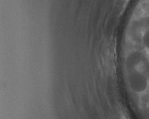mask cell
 <instances>
[{
    "mask_svg": "<svg viewBox=\"0 0 149 119\" xmlns=\"http://www.w3.org/2000/svg\"><path fill=\"white\" fill-rule=\"evenodd\" d=\"M142 43L145 48L149 49V29L146 31L145 34H143V38H142Z\"/></svg>",
    "mask_w": 149,
    "mask_h": 119,
    "instance_id": "6da1fadb",
    "label": "cell"
}]
</instances>
